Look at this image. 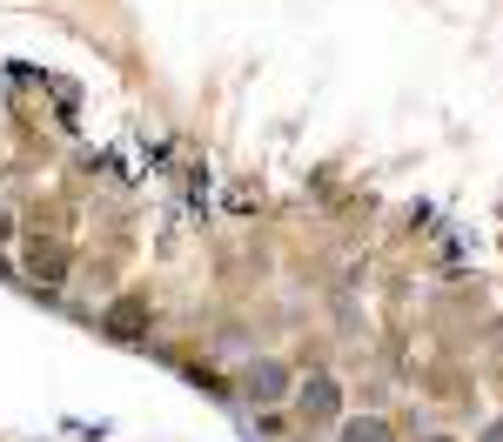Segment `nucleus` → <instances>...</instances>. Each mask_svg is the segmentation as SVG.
<instances>
[{
	"mask_svg": "<svg viewBox=\"0 0 503 442\" xmlns=\"http://www.w3.org/2000/svg\"><path fill=\"white\" fill-rule=\"evenodd\" d=\"M248 382H255V396H282V368H255Z\"/></svg>",
	"mask_w": 503,
	"mask_h": 442,
	"instance_id": "nucleus-1",
	"label": "nucleus"
},
{
	"mask_svg": "<svg viewBox=\"0 0 503 442\" xmlns=\"http://www.w3.org/2000/svg\"><path fill=\"white\" fill-rule=\"evenodd\" d=\"M350 442H389V436H382V423H356V429H350Z\"/></svg>",
	"mask_w": 503,
	"mask_h": 442,
	"instance_id": "nucleus-2",
	"label": "nucleus"
}]
</instances>
